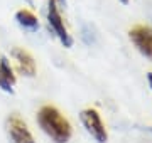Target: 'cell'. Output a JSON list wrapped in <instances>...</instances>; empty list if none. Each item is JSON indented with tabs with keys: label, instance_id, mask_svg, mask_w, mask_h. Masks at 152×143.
I'll return each instance as SVG.
<instances>
[{
	"label": "cell",
	"instance_id": "8992f818",
	"mask_svg": "<svg viewBox=\"0 0 152 143\" xmlns=\"http://www.w3.org/2000/svg\"><path fill=\"white\" fill-rule=\"evenodd\" d=\"M12 54H14V57H15L17 64H19V69H20L26 76L32 77L34 74H36V62H34L32 56L29 54L27 51L14 49V51H12Z\"/></svg>",
	"mask_w": 152,
	"mask_h": 143
},
{
	"label": "cell",
	"instance_id": "4fadbf2b",
	"mask_svg": "<svg viewBox=\"0 0 152 143\" xmlns=\"http://www.w3.org/2000/svg\"><path fill=\"white\" fill-rule=\"evenodd\" d=\"M149 131H152V126H151V128H149Z\"/></svg>",
	"mask_w": 152,
	"mask_h": 143
},
{
	"label": "cell",
	"instance_id": "7c38bea8",
	"mask_svg": "<svg viewBox=\"0 0 152 143\" xmlns=\"http://www.w3.org/2000/svg\"><path fill=\"white\" fill-rule=\"evenodd\" d=\"M54 2H56V0H54ZM58 2H66V0H58Z\"/></svg>",
	"mask_w": 152,
	"mask_h": 143
},
{
	"label": "cell",
	"instance_id": "277c9868",
	"mask_svg": "<svg viewBox=\"0 0 152 143\" xmlns=\"http://www.w3.org/2000/svg\"><path fill=\"white\" fill-rule=\"evenodd\" d=\"M129 35H130L134 46L139 49V52L149 59H152V27L135 25L134 29H130Z\"/></svg>",
	"mask_w": 152,
	"mask_h": 143
},
{
	"label": "cell",
	"instance_id": "3957f363",
	"mask_svg": "<svg viewBox=\"0 0 152 143\" xmlns=\"http://www.w3.org/2000/svg\"><path fill=\"white\" fill-rule=\"evenodd\" d=\"M48 22H49V27L51 30L58 35V39L61 40V44L64 47H71L73 46V39L71 35L68 34L64 27V22L61 19L59 12H58V7H56V2L54 0H49V10H48Z\"/></svg>",
	"mask_w": 152,
	"mask_h": 143
},
{
	"label": "cell",
	"instance_id": "30bf717a",
	"mask_svg": "<svg viewBox=\"0 0 152 143\" xmlns=\"http://www.w3.org/2000/svg\"><path fill=\"white\" fill-rule=\"evenodd\" d=\"M147 81H149V86L152 88V72H149V74H147Z\"/></svg>",
	"mask_w": 152,
	"mask_h": 143
},
{
	"label": "cell",
	"instance_id": "52a82bcc",
	"mask_svg": "<svg viewBox=\"0 0 152 143\" xmlns=\"http://www.w3.org/2000/svg\"><path fill=\"white\" fill-rule=\"evenodd\" d=\"M15 84V74L12 71L10 64L5 57L0 59V88L5 93H12V88Z\"/></svg>",
	"mask_w": 152,
	"mask_h": 143
},
{
	"label": "cell",
	"instance_id": "8fae6325",
	"mask_svg": "<svg viewBox=\"0 0 152 143\" xmlns=\"http://www.w3.org/2000/svg\"><path fill=\"white\" fill-rule=\"evenodd\" d=\"M120 2H122L124 5H127V4H129V0H120Z\"/></svg>",
	"mask_w": 152,
	"mask_h": 143
},
{
	"label": "cell",
	"instance_id": "5b68a950",
	"mask_svg": "<svg viewBox=\"0 0 152 143\" xmlns=\"http://www.w3.org/2000/svg\"><path fill=\"white\" fill-rule=\"evenodd\" d=\"M7 131H9L12 143H36L27 125L17 115H10L7 118Z\"/></svg>",
	"mask_w": 152,
	"mask_h": 143
},
{
	"label": "cell",
	"instance_id": "9c48e42d",
	"mask_svg": "<svg viewBox=\"0 0 152 143\" xmlns=\"http://www.w3.org/2000/svg\"><path fill=\"white\" fill-rule=\"evenodd\" d=\"M83 40H85L86 44H93V42H95V35H93L91 30H88V27L83 29Z\"/></svg>",
	"mask_w": 152,
	"mask_h": 143
},
{
	"label": "cell",
	"instance_id": "ba28073f",
	"mask_svg": "<svg viewBox=\"0 0 152 143\" xmlns=\"http://www.w3.org/2000/svg\"><path fill=\"white\" fill-rule=\"evenodd\" d=\"M15 20L24 29H29V30H37L39 29V20L36 19V15L32 12L29 10H19L15 14Z\"/></svg>",
	"mask_w": 152,
	"mask_h": 143
},
{
	"label": "cell",
	"instance_id": "6da1fadb",
	"mask_svg": "<svg viewBox=\"0 0 152 143\" xmlns=\"http://www.w3.org/2000/svg\"><path fill=\"white\" fill-rule=\"evenodd\" d=\"M37 123L54 143H66L71 138V125L54 106H42L37 113Z\"/></svg>",
	"mask_w": 152,
	"mask_h": 143
},
{
	"label": "cell",
	"instance_id": "7a4b0ae2",
	"mask_svg": "<svg viewBox=\"0 0 152 143\" xmlns=\"http://www.w3.org/2000/svg\"><path fill=\"white\" fill-rule=\"evenodd\" d=\"M80 120H81L83 126L86 128V131L91 135L98 143H105L108 140V135H107V130H105V125L100 115H98L96 110H83L81 115H80Z\"/></svg>",
	"mask_w": 152,
	"mask_h": 143
}]
</instances>
